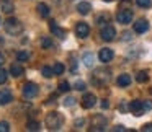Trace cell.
<instances>
[{"mask_svg": "<svg viewBox=\"0 0 152 132\" xmlns=\"http://www.w3.org/2000/svg\"><path fill=\"white\" fill-rule=\"evenodd\" d=\"M26 129H28V131H39V122L30 121V122L26 124Z\"/></svg>", "mask_w": 152, "mask_h": 132, "instance_id": "cell-23", "label": "cell"}, {"mask_svg": "<svg viewBox=\"0 0 152 132\" xmlns=\"http://www.w3.org/2000/svg\"><path fill=\"white\" fill-rule=\"evenodd\" d=\"M115 57V52H113L111 49H108V47H105V49H102L98 52V59H100V62H110V60Z\"/></svg>", "mask_w": 152, "mask_h": 132, "instance_id": "cell-12", "label": "cell"}, {"mask_svg": "<svg viewBox=\"0 0 152 132\" xmlns=\"http://www.w3.org/2000/svg\"><path fill=\"white\" fill-rule=\"evenodd\" d=\"M75 90H80V91H83V90H85V83H83L82 80H77V82H75Z\"/></svg>", "mask_w": 152, "mask_h": 132, "instance_id": "cell-31", "label": "cell"}, {"mask_svg": "<svg viewBox=\"0 0 152 132\" xmlns=\"http://www.w3.org/2000/svg\"><path fill=\"white\" fill-rule=\"evenodd\" d=\"M116 20H118V23H121V25H129L131 20H132V10H128V8L119 10L118 15H116Z\"/></svg>", "mask_w": 152, "mask_h": 132, "instance_id": "cell-5", "label": "cell"}, {"mask_svg": "<svg viewBox=\"0 0 152 132\" xmlns=\"http://www.w3.org/2000/svg\"><path fill=\"white\" fill-rule=\"evenodd\" d=\"M108 106H110V103L106 101V99H103V101H102V108H103V109H106Z\"/></svg>", "mask_w": 152, "mask_h": 132, "instance_id": "cell-35", "label": "cell"}, {"mask_svg": "<svg viewBox=\"0 0 152 132\" xmlns=\"http://www.w3.org/2000/svg\"><path fill=\"white\" fill-rule=\"evenodd\" d=\"M95 103H96V96L93 95V93H85V95L82 96V106L85 109L93 108V106H95Z\"/></svg>", "mask_w": 152, "mask_h": 132, "instance_id": "cell-10", "label": "cell"}, {"mask_svg": "<svg viewBox=\"0 0 152 132\" xmlns=\"http://www.w3.org/2000/svg\"><path fill=\"white\" fill-rule=\"evenodd\" d=\"M136 80H137L139 83H145L149 80V73L145 72V70H141V72H137V75H136Z\"/></svg>", "mask_w": 152, "mask_h": 132, "instance_id": "cell-19", "label": "cell"}, {"mask_svg": "<svg viewBox=\"0 0 152 132\" xmlns=\"http://www.w3.org/2000/svg\"><path fill=\"white\" fill-rule=\"evenodd\" d=\"M23 72H25V69L20 65V64H12L10 73H12L13 77H21V75H23Z\"/></svg>", "mask_w": 152, "mask_h": 132, "instance_id": "cell-17", "label": "cell"}, {"mask_svg": "<svg viewBox=\"0 0 152 132\" xmlns=\"http://www.w3.org/2000/svg\"><path fill=\"white\" fill-rule=\"evenodd\" d=\"M74 101H75L74 98H67L66 101H64V104H67V106H72V104H74Z\"/></svg>", "mask_w": 152, "mask_h": 132, "instance_id": "cell-33", "label": "cell"}, {"mask_svg": "<svg viewBox=\"0 0 152 132\" xmlns=\"http://www.w3.org/2000/svg\"><path fill=\"white\" fill-rule=\"evenodd\" d=\"M17 57H18V60H28V59H30V54L23 51V52H18Z\"/></svg>", "mask_w": 152, "mask_h": 132, "instance_id": "cell-30", "label": "cell"}, {"mask_svg": "<svg viewBox=\"0 0 152 132\" xmlns=\"http://www.w3.org/2000/svg\"><path fill=\"white\" fill-rule=\"evenodd\" d=\"M83 122H85L83 119H77V121L74 122V124H75V127H79V125H83Z\"/></svg>", "mask_w": 152, "mask_h": 132, "instance_id": "cell-34", "label": "cell"}, {"mask_svg": "<svg viewBox=\"0 0 152 132\" xmlns=\"http://www.w3.org/2000/svg\"><path fill=\"white\" fill-rule=\"evenodd\" d=\"M70 90V85L67 82H61L59 83V91H62V93H67Z\"/></svg>", "mask_w": 152, "mask_h": 132, "instance_id": "cell-27", "label": "cell"}, {"mask_svg": "<svg viewBox=\"0 0 152 132\" xmlns=\"http://www.w3.org/2000/svg\"><path fill=\"white\" fill-rule=\"evenodd\" d=\"M136 4H137V7H141V8H151L152 7V0H136Z\"/></svg>", "mask_w": 152, "mask_h": 132, "instance_id": "cell-21", "label": "cell"}, {"mask_svg": "<svg viewBox=\"0 0 152 132\" xmlns=\"http://www.w3.org/2000/svg\"><path fill=\"white\" fill-rule=\"evenodd\" d=\"M4 62H5V57H4V54L0 52V67L4 65Z\"/></svg>", "mask_w": 152, "mask_h": 132, "instance_id": "cell-36", "label": "cell"}, {"mask_svg": "<svg viewBox=\"0 0 152 132\" xmlns=\"http://www.w3.org/2000/svg\"><path fill=\"white\" fill-rule=\"evenodd\" d=\"M129 111H131L134 116H142L144 111H145L144 101H141V99H134V101H131L129 103Z\"/></svg>", "mask_w": 152, "mask_h": 132, "instance_id": "cell-4", "label": "cell"}, {"mask_svg": "<svg viewBox=\"0 0 152 132\" xmlns=\"http://www.w3.org/2000/svg\"><path fill=\"white\" fill-rule=\"evenodd\" d=\"M105 2H113V0H105Z\"/></svg>", "mask_w": 152, "mask_h": 132, "instance_id": "cell-38", "label": "cell"}, {"mask_svg": "<svg viewBox=\"0 0 152 132\" xmlns=\"http://www.w3.org/2000/svg\"><path fill=\"white\" fill-rule=\"evenodd\" d=\"M53 70H54V75H62L64 70H66V67H64V64L56 62V64H54V67H53Z\"/></svg>", "mask_w": 152, "mask_h": 132, "instance_id": "cell-20", "label": "cell"}, {"mask_svg": "<svg viewBox=\"0 0 152 132\" xmlns=\"http://www.w3.org/2000/svg\"><path fill=\"white\" fill-rule=\"evenodd\" d=\"M4 2H7V0H4Z\"/></svg>", "mask_w": 152, "mask_h": 132, "instance_id": "cell-40", "label": "cell"}, {"mask_svg": "<svg viewBox=\"0 0 152 132\" xmlns=\"http://www.w3.org/2000/svg\"><path fill=\"white\" fill-rule=\"evenodd\" d=\"M43 75L46 78H51V77H54V70L51 67H43Z\"/></svg>", "mask_w": 152, "mask_h": 132, "instance_id": "cell-25", "label": "cell"}, {"mask_svg": "<svg viewBox=\"0 0 152 132\" xmlns=\"http://www.w3.org/2000/svg\"><path fill=\"white\" fill-rule=\"evenodd\" d=\"M44 122H46L48 129H51V131H59V129L62 127V124H64V117H62L61 112L53 111V112H49V114H46Z\"/></svg>", "mask_w": 152, "mask_h": 132, "instance_id": "cell-1", "label": "cell"}, {"mask_svg": "<svg viewBox=\"0 0 152 132\" xmlns=\"http://www.w3.org/2000/svg\"><path fill=\"white\" fill-rule=\"evenodd\" d=\"M38 91H39V90H38V85L33 82H28L23 85V96L25 98H34V96L38 95Z\"/></svg>", "mask_w": 152, "mask_h": 132, "instance_id": "cell-6", "label": "cell"}, {"mask_svg": "<svg viewBox=\"0 0 152 132\" xmlns=\"http://www.w3.org/2000/svg\"><path fill=\"white\" fill-rule=\"evenodd\" d=\"M124 2H129V0H124Z\"/></svg>", "mask_w": 152, "mask_h": 132, "instance_id": "cell-39", "label": "cell"}, {"mask_svg": "<svg viewBox=\"0 0 152 132\" xmlns=\"http://www.w3.org/2000/svg\"><path fill=\"white\" fill-rule=\"evenodd\" d=\"M115 131H126V129L123 127V125H116V127H115Z\"/></svg>", "mask_w": 152, "mask_h": 132, "instance_id": "cell-37", "label": "cell"}, {"mask_svg": "<svg viewBox=\"0 0 152 132\" xmlns=\"http://www.w3.org/2000/svg\"><path fill=\"white\" fill-rule=\"evenodd\" d=\"M110 78H111V72L106 70V69H96L92 75V82L98 86L106 85V83L110 82Z\"/></svg>", "mask_w": 152, "mask_h": 132, "instance_id": "cell-2", "label": "cell"}, {"mask_svg": "<svg viewBox=\"0 0 152 132\" xmlns=\"http://www.w3.org/2000/svg\"><path fill=\"white\" fill-rule=\"evenodd\" d=\"M142 131L144 132H152V122H147V124L142 125Z\"/></svg>", "mask_w": 152, "mask_h": 132, "instance_id": "cell-32", "label": "cell"}, {"mask_svg": "<svg viewBox=\"0 0 152 132\" xmlns=\"http://www.w3.org/2000/svg\"><path fill=\"white\" fill-rule=\"evenodd\" d=\"M83 64H85L87 67H92V64H93V56H92L90 52L83 56Z\"/></svg>", "mask_w": 152, "mask_h": 132, "instance_id": "cell-24", "label": "cell"}, {"mask_svg": "<svg viewBox=\"0 0 152 132\" xmlns=\"http://www.w3.org/2000/svg\"><path fill=\"white\" fill-rule=\"evenodd\" d=\"M116 83H118L119 86H129L131 85V75H128V73H121V75L118 77V80H116Z\"/></svg>", "mask_w": 152, "mask_h": 132, "instance_id": "cell-16", "label": "cell"}, {"mask_svg": "<svg viewBox=\"0 0 152 132\" xmlns=\"http://www.w3.org/2000/svg\"><path fill=\"white\" fill-rule=\"evenodd\" d=\"M105 125H106V119L103 117L102 114L95 116V117L92 119V129H93V131H103Z\"/></svg>", "mask_w": 152, "mask_h": 132, "instance_id": "cell-11", "label": "cell"}, {"mask_svg": "<svg viewBox=\"0 0 152 132\" xmlns=\"http://www.w3.org/2000/svg\"><path fill=\"white\" fill-rule=\"evenodd\" d=\"M8 131H10V124L5 122V121H2L0 122V132H8Z\"/></svg>", "mask_w": 152, "mask_h": 132, "instance_id": "cell-28", "label": "cell"}, {"mask_svg": "<svg viewBox=\"0 0 152 132\" xmlns=\"http://www.w3.org/2000/svg\"><path fill=\"white\" fill-rule=\"evenodd\" d=\"M41 46H43L44 49H53L54 44H53V41H51L49 38H43V39H41Z\"/></svg>", "mask_w": 152, "mask_h": 132, "instance_id": "cell-22", "label": "cell"}, {"mask_svg": "<svg viewBox=\"0 0 152 132\" xmlns=\"http://www.w3.org/2000/svg\"><path fill=\"white\" fill-rule=\"evenodd\" d=\"M75 34L80 38V39H85V38L90 34V26H88L87 23H83V21L77 23V26H75Z\"/></svg>", "mask_w": 152, "mask_h": 132, "instance_id": "cell-7", "label": "cell"}, {"mask_svg": "<svg viewBox=\"0 0 152 132\" xmlns=\"http://www.w3.org/2000/svg\"><path fill=\"white\" fill-rule=\"evenodd\" d=\"M4 26H5V31L8 34H12V36H17V34H20L23 31V23L20 20H17V18H8L4 23Z\"/></svg>", "mask_w": 152, "mask_h": 132, "instance_id": "cell-3", "label": "cell"}, {"mask_svg": "<svg viewBox=\"0 0 152 132\" xmlns=\"http://www.w3.org/2000/svg\"><path fill=\"white\" fill-rule=\"evenodd\" d=\"M2 10H4L5 13H12L15 8H13V5H12V4H8V2H4V5H2Z\"/></svg>", "mask_w": 152, "mask_h": 132, "instance_id": "cell-26", "label": "cell"}, {"mask_svg": "<svg viewBox=\"0 0 152 132\" xmlns=\"http://www.w3.org/2000/svg\"><path fill=\"white\" fill-rule=\"evenodd\" d=\"M100 34H102V39L103 41H113V39H115V36H116V30L113 26H110V25H106L105 28H102Z\"/></svg>", "mask_w": 152, "mask_h": 132, "instance_id": "cell-8", "label": "cell"}, {"mask_svg": "<svg viewBox=\"0 0 152 132\" xmlns=\"http://www.w3.org/2000/svg\"><path fill=\"white\" fill-rule=\"evenodd\" d=\"M36 10H38V13H39V17H43V18L49 17V7H48L46 4H38Z\"/></svg>", "mask_w": 152, "mask_h": 132, "instance_id": "cell-18", "label": "cell"}, {"mask_svg": "<svg viewBox=\"0 0 152 132\" xmlns=\"http://www.w3.org/2000/svg\"><path fill=\"white\" fill-rule=\"evenodd\" d=\"M12 98H13V95H12V91L8 88L0 90V104H8L12 101Z\"/></svg>", "mask_w": 152, "mask_h": 132, "instance_id": "cell-14", "label": "cell"}, {"mask_svg": "<svg viewBox=\"0 0 152 132\" xmlns=\"http://www.w3.org/2000/svg\"><path fill=\"white\" fill-rule=\"evenodd\" d=\"M90 10H92V5H90L88 2H80V4L77 5V12H79L80 15H88Z\"/></svg>", "mask_w": 152, "mask_h": 132, "instance_id": "cell-15", "label": "cell"}, {"mask_svg": "<svg viewBox=\"0 0 152 132\" xmlns=\"http://www.w3.org/2000/svg\"><path fill=\"white\" fill-rule=\"evenodd\" d=\"M49 30H51V33H53L54 36H57L59 39H64V38H66V30H64V28H61L54 20L49 21Z\"/></svg>", "mask_w": 152, "mask_h": 132, "instance_id": "cell-9", "label": "cell"}, {"mask_svg": "<svg viewBox=\"0 0 152 132\" xmlns=\"http://www.w3.org/2000/svg\"><path fill=\"white\" fill-rule=\"evenodd\" d=\"M7 82V72L4 69H0V85H4Z\"/></svg>", "mask_w": 152, "mask_h": 132, "instance_id": "cell-29", "label": "cell"}, {"mask_svg": "<svg viewBox=\"0 0 152 132\" xmlns=\"http://www.w3.org/2000/svg\"><path fill=\"white\" fill-rule=\"evenodd\" d=\"M147 30H149V21L144 20V18H141V20H137V21L134 23V31H136L137 34L145 33Z\"/></svg>", "mask_w": 152, "mask_h": 132, "instance_id": "cell-13", "label": "cell"}]
</instances>
